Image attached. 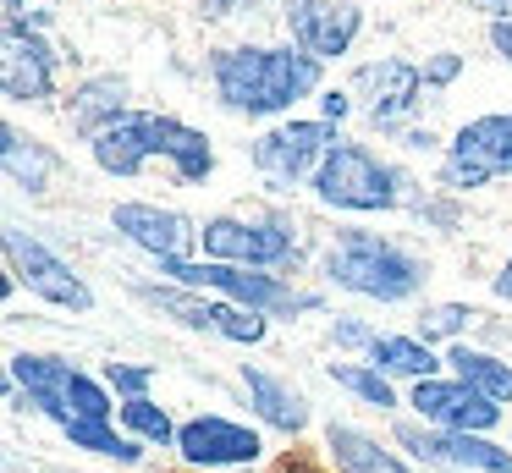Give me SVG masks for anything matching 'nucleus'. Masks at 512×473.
<instances>
[{
  "mask_svg": "<svg viewBox=\"0 0 512 473\" xmlns=\"http://www.w3.org/2000/svg\"><path fill=\"white\" fill-rule=\"evenodd\" d=\"M210 83L226 110L237 116H276L292 110L303 94L320 88V61L303 50H270V44H237V50H215Z\"/></svg>",
  "mask_w": 512,
  "mask_h": 473,
  "instance_id": "nucleus-1",
  "label": "nucleus"
},
{
  "mask_svg": "<svg viewBox=\"0 0 512 473\" xmlns=\"http://www.w3.org/2000/svg\"><path fill=\"white\" fill-rule=\"evenodd\" d=\"M155 154L177 165V176L188 187H199L204 176L215 171L210 138H204L199 127H188V121H177V116H155V110H127L116 127H105L100 138H94V165H100L105 176H138Z\"/></svg>",
  "mask_w": 512,
  "mask_h": 473,
  "instance_id": "nucleus-2",
  "label": "nucleus"
},
{
  "mask_svg": "<svg viewBox=\"0 0 512 473\" xmlns=\"http://www.w3.org/2000/svg\"><path fill=\"white\" fill-rule=\"evenodd\" d=\"M325 281H336L353 297H375V303H408L424 286V259H413L408 248L375 237V231H342L320 259Z\"/></svg>",
  "mask_w": 512,
  "mask_h": 473,
  "instance_id": "nucleus-3",
  "label": "nucleus"
},
{
  "mask_svg": "<svg viewBox=\"0 0 512 473\" xmlns=\"http://www.w3.org/2000/svg\"><path fill=\"white\" fill-rule=\"evenodd\" d=\"M12 380L17 391L28 396V407H39L45 418H56L61 429L89 424V418H105L111 424V391L100 380L78 369L67 358H50V352H17L12 358Z\"/></svg>",
  "mask_w": 512,
  "mask_h": 473,
  "instance_id": "nucleus-4",
  "label": "nucleus"
},
{
  "mask_svg": "<svg viewBox=\"0 0 512 473\" xmlns=\"http://www.w3.org/2000/svg\"><path fill=\"white\" fill-rule=\"evenodd\" d=\"M402 187H408V176L397 171V165H386L375 149H364V143H336L331 154H325V165L314 171V198L331 209H353V215H375V209H397Z\"/></svg>",
  "mask_w": 512,
  "mask_h": 473,
  "instance_id": "nucleus-5",
  "label": "nucleus"
},
{
  "mask_svg": "<svg viewBox=\"0 0 512 473\" xmlns=\"http://www.w3.org/2000/svg\"><path fill=\"white\" fill-rule=\"evenodd\" d=\"M160 275H171L177 286H193V292H221L226 303H243L254 308V314L265 319H287V314H309V308H320V297L314 292H292L281 275L270 270H243V264H215V259H171L160 264Z\"/></svg>",
  "mask_w": 512,
  "mask_h": 473,
  "instance_id": "nucleus-6",
  "label": "nucleus"
},
{
  "mask_svg": "<svg viewBox=\"0 0 512 473\" xmlns=\"http://www.w3.org/2000/svg\"><path fill=\"white\" fill-rule=\"evenodd\" d=\"M496 176H512V110L463 121L441 160V187H452V193H474Z\"/></svg>",
  "mask_w": 512,
  "mask_h": 473,
  "instance_id": "nucleus-7",
  "label": "nucleus"
},
{
  "mask_svg": "<svg viewBox=\"0 0 512 473\" xmlns=\"http://www.w3.org/2000/svg\"><path fill=\"white\" fill-rule=\"evenodd\" d=\"M199 248H204V259L243 264V270H287V264H298V237L281 220L215 215L199 226Z\"/></svg>",
  "mask_w": 512,
  "mask_h": 473,
  "instance_id": "nucleus-8",
  "label": "nucleus"
},
{
  "mask_svg": "<svg viewBox=\"0 0 512 473\" xmlns=\"http://www.w3.org/2000/svg\"><path fill=\"white\" fill-rule=\"evenodd\" d=\"M336 143L342 138H336L331 121H281V127H270L265 138L254 143V171L265 176V187L292 193L303 176L320 171Z\"/></svg>",
  "mask_w": 512,
  "mask_h": 473,
  "instance_id": "nucleus-9",
  "label": "nucleus"
},
{
  "mask_svg": "<svg viewBox=\"0 0 512 473\" xmlns=\"http://www.w3.org/2000/svg\"><path fill=\"white\" fill-rule=\"evenodd\" d=\"M6 264H12V275L28 286V292L45 297L50 308H72V314H89L94 308L89 281H83L61 253H50L39 237H28L23 226H6Z\"/></svg>",
  "mask_w": 512,
  "mask_h": 473,
  "instance_id": "nucleus-10",
  "label": "nucleus"
},
{
  "mask_svg": "<svg viewBox=\"0 0 512 473\" xmlns=\"http://www.w3.org/2000/svg\"><path fill=\"white\" fill-rule=\"evenodd\" d=\"M353 94L358 99H369L364 105V116H369V127H380V132H391V127H402V116H413V105H419V94H424V66H413V61H364L353 72Z\"/></svg>",
  "mask_w": 512,
  "mask_h": 473,
  "instance_id": "nucleus-11",
  "label": "nucleus"
},
{
  "mask_svg": "<svg viewBox=\"0 0 512 473\" xmlns=\"http://www.w3.org/2000/svg\"><path fill=\"white\" fill-rule=\"evenodd\" d=\"M111 226L122 231L133 248H144L155 264H171V259H193L199 248V226H193L182 209H160V204H116L111 209Z\"/></svg>",
  "mask_w": 512,
  "mask_h": 473,
  "instance_id": "nucleus-12",
  "label": "nucleus"
},
{
  "mask_svg": "<svg viewBox=\"0 0 512 473\" xmlns=\"http://www.w3.org/2000/svg\"><path fill=\"white\" fill-rule=\"evenodd\" d=\"M364 28V11L353 0H287V33L303 55L314 61H331V55H347Z\"/></svg>",
  "mask_w": 512,
  "mask_h": 473,
  "instance_id": "nucleus-13",
  "label": "nucleus"
},
{
  "mask_svg": "<svg viewBox=\"0 0 512 473\" xmlns=\"http://www.w3.org/2000/svg\"><path fill=\"white\" fill-rule=\"evenodd\" d=\"M177 451L193 468H243V462L265 457V440L248 424H232V418H221V413H199L177 429Z\"/></svg>",
  "mask_w": 512,
  "mask_h": 473,
  "instance_id": "nucleus-14",
  "label": "nucleus"
},
{
  "mask_svg": "<svg viewBox=\"0 0 512 473\" xmlns=\"http://www.w3.org/2000/svg\"><path fill=\"white\" fill-rule=\"evenodd\" d=\"M413 407L430 418L435 429H457V435H485V429L501 424V407L490 396H479L468 380H413Z\"/></svg>",
  "mask_w": 512,
  "mask_h": 473,
  "instance_id": "nucleus-15",
  "label": "nucleus"
},
{
  "mask_svg": "<svg viewBox=\"0 0 512 473\" xmlns=\"http://www.w3.org/2000/svg\"><path fill=\"white\" fill-rule=\"evenodd\" d=\"M0 94L12 105H39L56 94V50L39 28H6V55H0Z\"/></svg>",
  "mask_w": 512,
  "mask_h": 473,
  "instance_id": "nucleus-16",
  "label": "nucleus"
},
{
  "mask_svg": "<svg viewBox=\"0 0 512 473\" xmlns=\"http://www.w3.org/2000/svg\"><path fill=\"white\" fill-rule=\"evenodd\" d=\"M397 446H408L424 462H446V468H474V473H512V451L485 435H457V429H419L397 424Z\"/></svg>",
  "mask_w": 512,
  "mask_h": 473,
  "instance_id": "nucleus-17",
  "label": "nucleus"
},
{
  "mask_svg": "<svg viewBox=\"0 0 512 473\" xmlns=\"http://www.w3.org/2000/svg\"><path fill=\"white\" fill-rule=\"evenodd\" d=\"M127 116V77L105 72V77H89V83L78 88V94L67 99V121L78 138H100L105 127H116V121Z\"/></svg>",
  "mask_w": 512,
  "mask_h": 473,
  "instance_id": "nucleus-18",
  "label": "nucleus"
},
{
  "mask_svg": "<svg viewBox=\"0 0 512 473\" xmlns=\"http://www.w3.org/2000/svg\"><path fill=\"white\" fill-rule=\"evenodd\" d=\"M243 391H248V407H254L265 424L287 429V435H303V429H309V396L292 391L287 380H276V374L248 369L243 363Z\"/></svg>",
  "mask_w": 512,
  "mask_h": 473,
  "instance_id": "nucleus-19",
  "label": "nucleus"
},
{
  "mask_svg": "<svg viewBox=\"0 0 512 473\" xmlns=\"http://www.w3.org/2000/svg\"><path fill=\"white\" fill-rule=\"evenodd\" d=\"M0 160H6V182L23 193H50V182L61 176V154L39 138H23L17 127H0Z\"/></svg>",
  "mask_w": 512,
  "mask_h": 473,
  "instance_id": "nucleus-20",
  "label": "nucleus"
},
{
  "mask_svg": "<svg viewBox=\"0 0 512 473\" xmlns=\"http://www.w3.org/2000/svg\"><path fill=\"white\" fill-rule=\"evenodd\" d=\"M325 451H331L336 473H413L402 457H391L380 440H369L353 424H331L325 429Z\"/></svg>",
  "mask_w": 512,
  "mask_h": 473,
  "instance_id": "nucleus-21",
  "label": "nucleus"
},
{
  "mask_svg": "<svg viewBox=\"0 0 512 473\" xmlns=\"http://www.w3.org/2000/svg\"><path fill=\"white\" fill-rule=\"evenodd\" d=\"M369 363L380 374H408V380H435V369H441L430 341L419 336H375L369 341Z\"/></svg>",
  "mask_w": 512,
  "mask_h": 473,
  "instance_id": "nucleus-22",
  "label": "nucleus"
},
{
  "mask_svg": "<svg viewBox=\"0 0 512 473\" xmlns=\"http://www.w3.org/2000/svg\"><path fill=\"white\" fill-rule=\"evenodd\" d=\"M446 363L457 369V380H468L479 396H490V402H512V363H501V358H490V352H474V347H463L457 341L452 352H446Z\"/></svg>",
  "mask_w": 512,
  "mask_h": 473,
  "instance_id": "nucleus-23",
  "label": "nucleus"
},
{
  "mask_svg": "<svg viewBox=\"0 0 512 473\" xmlns=\"http://www.w3.org/2000/svg\"><path fill=\"white\" fill-rule=\"evenodd\" d=\"M61 435H67L78 451H94V457H116V462H138V457H144V451H138V440H133V435H116L105 418L72 424V429H61Z\"/></svg>",
  "mask_w": 512,
  "mask_h": 473,
  "instance_id": "nucleus-24",
  "label": "nucleus"
},
{
  "mask_svg": "<svg viewBox=\"0 0 512 473\" xmlns=\"http://www.w3.org/2000/svg\"><path fill=\"white\" fill-rule=\"evenodd\" d=\"M331 380L342 385V391H353L358 402H369V407H397L391 380L375 369V363H331Z\"/></svg>",
  "mask_w": 512,
  "mask_h": 473,
  "instance_id": "nucleus-25",
  "label": "nucleus"
},
{
  "mask_svg": "<svg viewBox=\"0 0 512 473\" xmlns=\"http://www.w3.org/2000/svg\"><path fill=\"white\" fill-rule=\"evenodd\" d=\"M116 413H122V424H127V435H133V440H149V446H166V440H177V424H171L166 407H155L149 396L122 402Z\"/></svg>",
  "mask_w": 512,
  "mask_h": 473,
  "instance_id": "nucleus-26",
  "label": "nucleus"
},
{
  "mask_svg": "<svg viewBox=\"0 0 512 473\" xmlns=\"http://www.w3.org/2000/svg\"><path fill=\"white\" fill-rule=\"evenodd\" d=\"M474 319L479 314L468 303H430L419 319H413V336L419 341H446V336H457V330H468Z\"/></svg>",
  "mask_w": 512,
  "mask_h": 473,
  "instance_id": "nucleus-27",
  "label": "nucleus"
},
{
  "mask_svg": "<svg viewBox=\"0 0 512 473\" xmlns=\"http://www.w3.org/2000/svg\"><path fill=\"white\" fill-rule=\"evenodd\" d=\"M149 380H155L149 363H105V385H111L116 396H127V402L149 396Z\"/></svg>",
  "mask_w": 512,
  "mask_h": 473,
  "instance_id": "nucleus-28",
  "label": "nucleus"
},
{
  "mask_svg": "<svg viewBox=\"0 0 512 473\" xmlns=\"http://www.w3.org/2000/svg\"><path fill=\"white\" fill-rule=\"evenodd\" d=\"M463 72V55H452V50H441L435 61H424V88H446L452 77Z\"/></svg>",
  "mask_w": 512,
  "mask_h": 473,
  "instance_id": "nucleus-29",
  "label": "nucleus"
},
{
  "mask_svg": "<svg viewBox=\"0 0 512 473\" xmlns=\"http://www.w3.org/2000/svg\"><path fill=\"white\" fill-rule=\"evenodd\" d=\"M331 341H336V347H364V352H369V341H375V336H369L358 319H336V325H331Z\"/></svg>",
  "mask_w": 512,
  "mask_h": 473,
  "instance_id": "nucleus-30",
  "label": "nucleus"
},
{
  "mask_svg": "<svg viewBox=\"0 0 512 473\" xmlns=\"http://www.w3.org/2000/svg\"><path fill=\"white\" fill-rule=\"evenodd\" d=\"M259 0H199V17L221 22V17H237V11H254Z\"/></svg>",
  "mask_w": 512,
  "mask_h": 473,
  "instance_id": "nucleus-31",
  "label": "nucleus"
},
{
  "mask_svg": "<svg viewBox=\"0 0 512 473\" xmlns=\"http://www.w3.org/2000/svg\"><path fill=\"white\" fill-rule=\"evenodd\" d=\"M347 110H353V105H347L342 88H325V94H320V121H331V127H336V121H347Z\"/></svg>",
  "mask_w": 512,
  "mask_h": 473,
  "instance_id": "nucleus-32",
  "label": "nucleus"
},
{
  "mask_svg": "<svg viewBox=\"0 0 512 473\" xmlns=\"http://www.w3.org/2000/svg\"><path fill=\"white\" fill-rule=\"evenodd\" d=\"M490 44H496V50L512 61V17H496V22H490Z\"/></svg>",
  "mask_w": 512,
  "mask_h": 473,
  "instance_id": "nucleus-33",
  "label": "nucleus"
},
{
  "mask_svg": "<svg viewBox=\"0 0 512 473\" xmlns=\"http://www.w3.org/2000/svg\"><path fill=\"white\" fill-rule=\"evenodd\" d=\"M496 297H512V259L501 264V275H496Z\"/></svg>",
  "mask_w": 512,
  "mask_h": 473,
  "instance_id": "nucleus-34",
  "label": "nucleus"
},
{
  "mask_svg": "<svg viewBox=\"0 0 512 473\" xmlns=\"http://www.w3.org/2000/svg\"><path fill=\"white\" fill-rule=\"evenodd\" d=\"M402 143H408V149H430L435 138H430V132H402Z\"/></svg>",
  "mask_w": 512,
  "mask_h": 473,
  "instance_id": "nucleus-35",
  "label": "nucleus"
},
{
  "mask_svg": "<svg viewBox=\"0 0 512 473\" xmlns=\"http://www.w3.org/2000/svg\"><path fill=\"white\" fill-rule=\"evenodd\" d=\"M276 473H320V468H309V462H298V457H287V462H281V468Z\"/></svg>",
  "mask_w": 512,
  "mask_h": 473,
  "instance_id": "nucleus-36",
  "label": "nucleus"
},
{
  "mask_svg": "<svg viewBox=\"0 0 512 473\" xmlns=\"http://www.w3.org/2000/svg\"><path fill=\"white\" fill-rule=\"evenodd\" d=\"M479 6H490V11H501V17H512V0H479Z\"/></svg>",
  "mask_w": 512,
  "mask_h": 473,
  "instance_id": "nucleus-37",
  "label": "nucleus"
}]
</instances>
